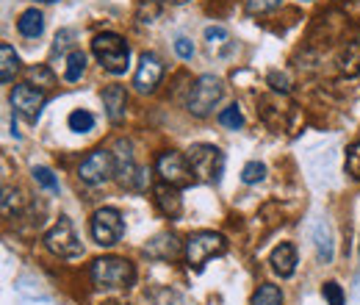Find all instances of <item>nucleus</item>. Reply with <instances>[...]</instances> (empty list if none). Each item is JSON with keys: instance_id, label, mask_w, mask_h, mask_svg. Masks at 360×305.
<instances>
[{"instance_id": "1", "label": "nucleus", "mask_w": 360, "mask_h": 305, "mask_svg": "<svg viewBox=\"0 0 360 305\" xmlns=\"http://www.w3.org/2000/svg\"><path fill=\"white\" fill-rule=\"evenodd\" d=\"M89 275L94 289H100V292H108V289H131L136 280L134 263L125 261V259H117V256L97 259V261L91 263Z\"/></svg>"}, {"instance_id": "2", "label": "nucleus", "mask_w": 360, "mask_h": 305, "mask_svg": "<svg viewBox=\"0 0 360 305\" xmlns=\"http://www.w3.org/2000/svg\"><path fill=\"white\" fill-rule=\"evenodd\" d=\"M91 53L111 75H122L131 67V47L117 34H97L91 39Z\"/></svg>"}, {"instance_id": "3", "label": "nucleus", "mask_w": 360, "mask_h": 305, "mask_svg": "<svg viewBox=\"0 0 360 305\" xmlns=\"http://www.w3.org/2000/svg\"><path fill=\"white\" fill-rule=\"evenodd\" d=\"M188 167L194 173V180L200 183H219L225 173V153L214 144H191V150L186 153Z\"/></svg>"}, {"instance_id": "4", "label": "nucleus", "mask_w": 360, "mask_h": 305, "mask_svg": "<svg viewBox=\"0 0 360 305\" xmlns=\"http://www.w3.org/2000/svg\"><path fill=\"white\" fill-rule=\"evenodd\" d=\"M183 250H186V263L200 272L211 259L225 256L227 239L222 233H214V230H200V233H191L188 236V242H186Z\"/></svg>"}, {"instance_id": "5", "label": "nucleus", "mask_w": 360, "mask_h": 305, "mask_svg": "<svg viewBox=\"0 0 360 305\" xmlns=\"http://www.w3.org/2000/svg\"><path fill=\"white\" fill-rule=\"evenodd\" d=\"M222 94H225V87H222L219 78H214V75H200V78L194 81L191 92H188L186 108H188L194 117H208V114L219 106Z\"/></svg>"}, {"instance_id": "6", "label": "nucleus", "mask_w": 360, "mask_h": 305, "mask_svg": "<svg viewBox=\"0 0 360 305\" xmlns=\"http://www.w3.org/2000/svg\"><path fill=\"white\" fill-rule=\"evenodd\" d=\"M45 247L58 259H78L84 256V244L67 217H58V222L45 233Z\"/></svg>"}, {"instance_id": "7", "label": "nucleus", "mask_w": 360, "mask_h": 305, "mask_svg": "<svg viewBox=\"0 0 360 305\" xmlns=\"http://www.w3.org/2000/svg\"><path fill=\"white\" fill-rule=\"evenodd\" d=\"M125 233V219L117 208H97L91 217V239L100 247H114Z\"/></svg>"}, {"instance_id": "8", "label": "nucleus", "mask_w": 360, "mask_h": 305, "mask_svg": "<svg viewBox=\"0 0 360 305\" xmlns=\"http://www.w3.org/2000/svg\"><path fill=\"white\" fill-rule=\"evenodd\" d=\"M155 173L161 175L164 183H172V186H188L194 180V173L188 167V158L180 156L178 150H164L158 158H155Z\"/></svg>"}, {"instance_id": "9", "label": "nucleus", "mask_w": 360, "mask_h": 305, "mask_svg": "<svg viewBox=\"0 0 360 305\" xmlns=\"http://www.w3.org/2000/svg\"><path fill=\"white\" fill-rule=\"evenodd\" d=\"M114 173H117V158H114V153H108V150H94L89 158L81 164V170H78L81 180L89 183V186L105 183Z\"/></svg>"}, {"instance_id": "10", "label": "nucleus", "mask_w": 360, "mask_h": 305, "mask_svg": "<svg viewBox=\"0 0 360 305\" xmlns=\"http://www.w3.org/2000/svg\"><path fill=\"white\" fill-rule=\"evenodd\" d=\"M45 103H47L45 92H42V89H34L31 84L14 87V92H11V108H14L20 117H25L28 123H37V120H39Z\"/></svg>"}, {"instance_id": "11", "label": "nucleus", "mask_w": 360, "mask_h": 305, "mask_svg": "<svg viewBox=\"0 0 360 305\" xmlns=\"http://www.w3.org/2000/svg\"><path fill=\"white\" fill-rule=\"evenodd\" d=\"M161 78H164V64L158 61V56L144 53V56L139 58V70H136V75H134V87L139 89V92H144V94H150V92H155V87L161 84Z\"/></svg>"}, {"instance_id": "12", "label": "nucleus", "mask_w": 360, "mask_h": 305, "mask_svg": "<svg viewBox=\"0 0 360 305\" xmlns=\"http://www.w3.org/2000/svg\"><path fill=\"white\" fill-rule=\"evenodd\" d=\"M103 106H105V114L108 120L117 125L125 120V111H128V92L120 84H111V87L103 89Z\"/></svg>"}, {"instance_id": "13", "label": "nucleus", "mask_w": 360, "mask_h": 305, "mask_svg": "<svg viewBox=\"0 0 360 305\" xmlns=\"http://www.w3.org/2000/svg\"><path fill=\"white\" fill-rule=\"evenodd\" d=\"M153 197H155V206L161 208L164 217H169V219L180 217L183 200H180L178 186H172V183H158V186L153 189Z\"/></svg>"}, {"instance_id": "14", "label": "nucleus", "mask_w": 360, "mask_h": 305, "mask_svg": "<svg viewBox=\"0 0 360 305\" xmlns=\"http://www.w3.org/2000/svg\"><path fill=\"white\" fill-rule=\"evenodd\" d=\"M271 269H274V275H280V278H291L294 272H297V250H294V244H277L274 250H271Z\"/></svg>"}, {"instance_id": "15", "label": "nucleus", "mask_w": 360, "mask_h": 305, "mask_svg": "<svg viewBox=\"0 0 360 305\" xmlns=\"http://www.w3.org/2000/svg\"><path fill=\"white\" fill-rule=\"evenodd\" d=\"M17 31H20L25 39H37V37H42V31H45V17H42V11H37V8L22 11L20 20H17Z\"/></svg>"}, {"instance_id": "16", "label": "nucleus", "mask_w": 360, "mask_h": 305, "mask_svg": "<svg viewBox=\"0 0 360 305\" xmlns=\"http://www.w3.org/2000/svg\"><path fill=\"white\" fill-rule=\"evenodd\" d=\"M17 73H20V56L14 53L11 44L3 42L0 44V81L3 84H11Z\"/></svg>"}, {"instance_id": "17", "label": "nucleus", "mask_w": 360, "mask_h": 305, "mask_svg": "<svg viewBox=\"0 0 360 305\" xmlns=\"http://www.w3.org/2000/svg\"><path fill=\"white\" fill-rule=\"evenodd\" d=\"M338 67L344 75H360V42H349L338 58Z\"/></svg>"}, {"instance_id": "18", "label": "nucleus", "mask_w": 360, "mask_h": 305, "mask_svg": "<svg viewBox=\"0 0 360 305\" xmlns=\"http://www.w3.org/2000/svg\"><path fill=\"white\" fill-rule=\"evenodd\" d=\"M84 70H86V56H84L81 50H72V53L67 56V70H64V78H67L70 84H75V81H81Z\"/></svg>"}, {"instance_id": "19", "label": "nucleus", "mask_w": 360, "mask_h": 305, "mask_svg": "<svg viewBox=\"0 0 360 305\" xmlns=\"http://www.w3.org/2000/svg\"><path fill=\"white\" fill-rule=\"evenodd\" d=\"M316 247H319V259L321 261H333V242H330V228L324 222H319L314 230Z\"/></svg>"}, {"instance_id": "20", "label": "nucleus", "mask_w": 360, "mask_h": 305, "mask_svg": "<svg viewBox=\"0 0 360 305\" xmlns=\"http://www.w3.org/2000/svg\"><path fill=\"white\" fill-rule=\"evenodd\" d=\"M250 305H283V292L277 286H271V283H264L252 294V303Z\"/></svg>"}, {"instance_id": "21", "label": "nucleus", "mask_w": 360, "mask_h": 305, "mask_svg": "<svg viewBox=\"0 0 360 305\" xmlns=\"http://www.w3.org/2000/svg\"><path fill=\"white\" fill-rule=\"evenodd\" d=\"M67 123H70V131H75V133H86V131L94 128V117H91L89 111H84V108L72 111Z\"/></svg>"}, {"instance_id": "22", "label": "nucleus", "mask_w": 360, "mask_h": 305, "mask_svg": "<svg viewBox=\"0 0 360 305\" xmlns=\"http://www.w3.org/2000/svg\"><path fill=\"white\" fill-rule=\"evenodd\" d=\"M34 180L42 186V189H47V192H53V194H58V178L50 173L47 167H34Z\"/></svg>"}, {"instance_id": "23", "label": "nucleus", "mask_w": 360, "mask_h": 305, "mask_svg": "<svg viewBox=\"0 0 360 305\" xmlns=\"http://www.w3.org/2000/svg\"><path fill=\"white\" fill-rule=\"evenodd\" d=\"M347 173L360 180V136L347 147Z\"/></svg>"}, {"instance_id": "24", "label": "nucleus", "mask_w": 360, "mask_h": 305, "mask_svg": "<svg viewBox=\"0 0 360 305\" xmlns=\"http://www.w3.org/2000/svg\"><path fill=\"white\" fill-rule=\"evenodd\" d=\"M219 123H222L225 128H230V131H238V128L244 125V114L238 111V106H227L225 111L219 114Z\"/></svg>"}, {"instance_id": "25", "label": "nucleus", "mask_w": 360, "mask_h": 305, "mask_svg": "<svg viewBox=\"0 0 360 305\" xmlns=\"http://www.w3.org/2000/svg\"><path fill=\"white\" fill-rule=\"evenodd\" d=\"M264 178H266V167H264L261 161H250V164L241 170V180L250 183V186H252V183H261Z\"/></svg>"}, {"instance_id": "26", "label": "nucleus", "mask_w": 360, "mask_h": 305, "mask_svg": "<svg viewBox=\"0 0 360 305\" xmlns=\"http://www.w3.org/2000/svg\"><path fill=\"white\" fill-rule=\"evenodd\" d=\"M280 6V0H247V14H269Z\"/></svg>"}, {"instance_id": "27", "label": "nucleus", "mask_w": 360, "mask_h": 305, "mask_svg": "<svg viewBox=\"0 0 360 305\" xmlns=\"http://www.w3.org/2000/svg\"><path fill=\"white\" fill-rule=\"evenodd\" d=\"M20 208V192H11L8 186L3 189V214L6 217H11V211H17Z\"/></svg>"}, {"instance_id": "28", "label": "nucleus", "mask_w": 360, "mask_h": 305, "mask_svg": "<svg viewBox=\"0 0 360 305\" xmlns=\"http://www.w3.org/2000/svg\"><path fill=\"white\" fill-rule=\"evenodd\" d=\"M321 292H324V297H327V303L330 305H344V292H341V286H338V283H333V280H330V283H324V289H321Z\"/></svg>"}, {"instance_id": "29", "label": "nucleus", "mask_w": 360, "mask_h": 305, "mask_svg": "<svg viewBox=\"0 0 360 305\" xmlns=\"http://www.w3.org/2000/svg\"><path fill=\"white\" fill-rule=\"evenodd\" d=\"M205 39H208L211 50H214V44L227 42V31L222 28V25H211V28H205Z\"/></svg>"}, {"instance_id": "30", "label": "nucleus", "mask_w": 360, "mask_h": 305, "mask_svg": "<svg viewBox=\"0 0 360 305\" xmlns=\"http://www.w3.org/2000/svg\"><path fill=\"white\" fill-rule=\"evenodd\" d=\"M158 11H161V8H158V3H150V6H147V3H141V6H139V20H141V23H155Z\"/></svg>"}, {"instance_id": "31", "label": "nucleus", "mask_w": 360, "mask_h": 305, "mask_svg": "<svg viewBox=\"0 0 360 305\" xmlns=\"http://www.w3.org/2000/svg\"><path fill=\"white\" fill-rule=\"evenodd\" d=\"M175 53H178L180 58H191V56H194V44H191V39L178 37V39H175Z\"/></svg>"}, {"instance_id": "32", "label": "nucleus", "mask_w": 360, "mask_h": 305, "mask_svg": "<svg viewBox=\"0 0 360 305\" xmlns=\"http://www.w3.org/2000/svg\"><path fill=\"white\" fill-rule=\"evenodd\" d=\"M103 305H128V303H122V300H105Z\"/></svg>"}, {"instance_id": "33", "label": "nucleus", "mask_w": 360, "mask_h": 305, "mask_svg": "<svg viewBox=\"0 0 360 305\" xmlns=\"http://www.w3.org/2000/svg\"><path fill=\"white\" fill-rule=\"evenodd\" d=\"M169 3H188V0H169Z\"/></svg>"}, {"instance_id": "34", "label": "nucleus", "mask_w": 360, "mask_h": 305, "mask_svg": "<svg viewBox=\"0 0 360 305\" xmlns=\"http://www.w3.org/2000/svg\"><path fill=\"white\" fill-rule=\"evenodd\" d=\"M39 3H53V0H39Z\"/></svg>"}, {"instance_id": "35", "label": "nucleus", "mask_w": 360, "mask_h": 305, "mask_svg": "<svg viewBox=\"0 0 360 305\" xmlns=\"http://www.w3.org/2000/svg\"><path fill=\"white\" fill-rule=\"evenodd\" d=\"M302 3H311V0H302Z\"/></svg>"}]
</instances>
